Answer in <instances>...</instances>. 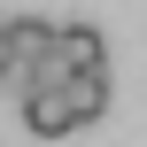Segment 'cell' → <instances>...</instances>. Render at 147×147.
<instances>
[{
  "mask_svg": "<svg viewBox=\"0 0 147 147\" xmlns=\"http://www.w3.org/2000/svg\"><path fill=\"white\" fill-rule=\"evenodd\" d=\"M8 47H16V70H39V62L54 54V23H39V16H16V23H8Z\"/></svg>",
  "mask_w": 147,
  "mask_h": 147,
  "instance_id": "obj_3",
  "label": "cell"
},
{
  "mask_svg": "<svg viewBox=\"0 0 147 147\" xmlns=\"http://www.w3.org/2000/svg\"><path fill=\"white\" fill-rule=\"evenodd\" d=\"M0 78H16V47H8V23H0Z\"/></svg>",
  "mask_w": 147,
  "mask_h": 147,
  "instance_id": "obj_5",
  "label": "cell"
},
{
  "mask_svg": "<svg viewBox=\"0 0 147 147\" xmlns=\"http://www.w3.org/2000/svg\"><path fill=\"white\" fill-rule=\"evenodd\" d=\"M70 109H78V124L109 116V70H78L70 78Z\"/></svg>",
  "mask_w": 147,
  "mask_h": 147,
  "instance_id": "obj_4",
  "label": "cell"
},
{
  "mask_svg": "<svg viewBox=\"0 0 147 147\" xmlns=\"http://www.w3.org/2000/svg\"><path fill=\"white\" fill-rule=\"evenodd\" d=\"M78 70H109V39L93 23H54V54L23 78H78Z\"/></svg>",
  "mask_w": 147,
  "mask_h": 147,
  "instance_id": "obj_1",
  "label": "cell"
},
{
  "mask_svg": "<svg viewBox=\"0 0 147 147\" xmlns=\"http://www.w3.org/2000/svg\"><path fill=\"white\" fill-rule=\"evenodd\" d=\"M23 132H31V140H62V132H78L70 78H23Z\"/></svg>",
  "mask_w": 147,
  "mask_h": 147,
  "instance_id": "obj_2",
  "label": "cell"
}]
</instances>
